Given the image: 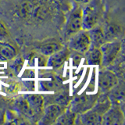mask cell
I'll return each mask as SVG.
<instances>
[{
  "label": "cell",
  "mask_w": 125,
  "mask_h": 125,
  "mask_svg": "<svg viewBox=\"0 0 125 125\" xmlns=\"http://www.w3.org/2000/svg\"><path fill=\"white\" fill-rule=\"evenodd\" d=\"M13 62L10 64V67L13 71L16 73H18L21 71V68L23 67V60L22 57H17V58H13Z\"/></svg>",
  "instance_id": "20"
},
{
  "label": "cell",
  "mask_w": 125,
  "mask_h": 125,
  "mask_svg": "<svg viewBox=\"0 0 125 125\" xmlns=\"http://www.w3.org/2000/svg\"><path fill=\"white\" fill-rule=\"evenodd\" d=\"M124 116L118 105H112L110 108L103 115L102 124L104 125H120L123 124Z\"/></svg>",
  "instance_id": "6"
},
{
  "label": "cell",
  "mask_w": 125,
  "mask_h": 125,
  "mask_svg": "<svg viewBox=\"0 0 125 125\" xmlns=\"http://www.w3.org/2000/svg\"><path fill=\"white\" fill-rule=\"evenodd\" d=\"M82 29V10L76 7L69 13L65 27V37L70 38Z\"/></svg>",
  "instance_id": "2"
},
{
  "label": "cell",
  "mask_w": 125,
  "mask_h": 125,
  "mask_svg": "<svg viewBox=\"0 0 125 125\" xmlns=\"http://www.w3.org/2000/svg\"><path fill=\"white\" fill-rule=\"evenodd\" d=\"M91 46V40L88 31L83 30L71 36L69 42V48L76 52L84 54Z\"/></svg>",
  "instance_id": "3"
},
{
  "label": "cell",
  "mask_w": 125,
  "mask_h": 125,
  "mask_svg": "<svg viewBox=\"0 0 125 125\" xmlns=\"http://www.w3.org/2000/svg\"><path fill=\"white\" fill-rule=\"evenodd\" d=\"M74 1H76V2H84V0H74Z\"/></svg>",
  "instance_id": "23"
},
{
  "label": "cell",
  "mask_w": 125,
  "mask_h": 125,
  "mask_svg": "<svg viewBox=\"0 0 125 125\" xmlns=\"http://www.w3.org/2000/svg\"><path fill=\"white\" fill-rule=\"evenodd\" d=\"M88 34L91 40V46L100 48L106 42L105 32L99 27H94L88 30Z\"/></svg>",
  "instance_id": "11"
},
{
  "label": "cell",
  "mask_w": 125,
  "mask_h": 125,
  "mask_svg": "<svg viewBox=\"0 0 125 125\" xmlns=\"http://www.w3.org/2000/svg\"><path fill=\"white\" fill-rule=\"evenodd\" d=\"M121 49V43L120 41H111L105 42L100 47L103 53V61L102 64L104 66H107L113 63L115 60Z\"/></svg>",
  "instance_id": "4"
},
{
  "label": "cell",
  "mask_w": 125,
  "mask_h": 125,
  "mask_svg": "<svg viewBox=\"0 0 125 125\" xmlns=\"http://www.w3.org/2000/svg\"><path fill=\"white\" fill-rule=\"evenodd\" d=\"M77 114L73 113L70 109H67L62 112L56 120V124H73L76 123Z\"/></svg>",
  "instance_id": "17"
},
{
  "label": "cell",
  "mask_w": 125,
  "mask_h": 125,
  "mask_svg": "<svg viewBox=\"0 0 125 125\" xmlns=\"http://www.w3.org/2000/svg\"><path fill=\"white\" fill-rule=\"evenodd\" d=\"M86 62L89 65H102L103 53L100 48L90 46V48L84 52Z\"/></svg>",
  "instance_id": "13"
},
{
  "label": "cell",
  "mask_w": 125,
  "mask_h": 125,
  "mask_svg": "<svg viewBox=\"0 0 125 125\" xmlns=\"http://www.w3.org/2000/svg\"><path fill=\"white\" fill-rule=\"evenodd\" d=\"M62 49V46L60 43L50 42V43H47V44L43 45L41 47V52L44 56H49Z\"/></svg>",
  "instance_id": "18"
},
{
  "label": "cell",
  "mask_w": 125,
  "mask_h": 125,
  "mask_svg": "<svg viewBox=\"0 0 125 125\" xmlns=\"http://www.w3.org/2000/svg\"><path fill=\"white\" fill-rule=\"evenodd\" d=\"M77 117V120H80V124L85 125H99L102 124L103 121V116L95 113L91 109L84 113H80Z\"/></svg>",
  "instance_id": "10"
},
{
  "label": "cell",
  "mask_w": 125,
  "mask_h": 125,
  "mask_svg": "<svg viewBox=\"0 0 125 125\" xmlns=\"http://www.w3.org/2000/svg\"><path fill=\"white\" fill-rule=\"evenodd\" d=\"M69 56L70 52L68 49H62L59 50L58 52L49 56L47 65L53 69H58L63 65L66 60L68 59Z\"/></svg>",
  "instance_id": "9"
},
{
  "label": "cell",
  "mask_w": 125,
  "mask_h": 125,
  "mask_svg": "<svg viewBox=\"0 0 125 125\" xmlns=\"http://www.w3.org/2000/svg\"><path fill=\"white\" fill-rule=\"evenodd\" d=\"M58 81L52 79L51 81H42L40 87L43 91H52L58 87Z\"/></svg>",
  "instance_id": "19"
},
{
  "label": "cell",
  "mask_w": 125,
  "mask_h": 125,
  "mask_svg": "<svg viewBox=\"0 0 125 125\" xmlns=\"http://www.w3.org/2000/svg\"><path fill=\"white\" fill-rule=\"evenodd\" d=\"M17 52L14 47L0 41V61H8L17 56Z\"/></svg>",
  "instance_id": "16"
},
{
  "label": "cell",
  "mask_w": 125,
  "mask_h": 125,
  "mask_svg": "<svg viewBox=\"0 0 125 125\" xmlns=\"http://www.w3.org/2000/svg\"><path fill=\"white\" fill-rule=\"evenodd\" d=\"M116 74L109 70H103L99 73V88L102 93H105L114 88L117 84Z\"/></svg>",
  "instance_id": "7"
},
{
  "label": "cell",
  "mask_w": 125,
  "mask_h": 125,
  "mask_svg": "<svg viewBox=\"0 0 125 125\" xmlns=\"http://www.w3.org/2000/svg\"><path fill=\"white\" fill-rule=\"evenodd\" d=\"M111 105H112V103L110 99L103 93V95H102L100 97L97 98L95 104L91 108V109L95 113H98V114L103 116L110 108Z\"/></svg>",
  "instance_id": "14"
},
{
  "label": "cell",
  "mask_w": 125,
  "mask_h": 125,
  "mask_svg": "<svg viewBox=\"0 0 125 125\" xmlns=\"http://www.w3.org/2000/svg\"><path fill=\"white\" fill-rule=\"evenodd\" d=\"M13 107L17 113H19L20 114L27 117V118H32L34 116H35L34 113L30 107L28 103L27 102L24 97L19 98L16 100Z\"/></svg>",
  "instance_id": "15"
},
{
  "label": "cell",
  "mask_w": 125,
  "mask_h": 125,
  "mask_svg": "<svg viewBox=\"0 0 125 125\" xmlns=\"http://www.w3.org/2000/svg\"><path fill=\"white\" fill-rule=\"evenodd\" d=\"M64 111L62 105L58 104H52L47 106L44 110V115L38 122L39 124H52L61 113Z\"/></svg>",
  "instance_id": "8"
},
{
  "label": "cell",
  "mask_w": 125,
  "mask_h": 125,
  "mask_svg": "<svg viewBox=\"0 0 125 125\" xmlns=\"http://www.w3.org/2000/svg\"><path fill=\"white\" fill-rule=\"evenodd\" d=\"M25 99L28 103L30 107L33 110L35 115L41 114L44 109V99L40 95L31 94L24 96Z\"/></svg>",
  "instance_id": "12"
},
{
  "label": "cell",
  "mask_w": 125,
  "mask_h": 125,
  "mask_svg": "<svg viewBox=\"0 0 125 125\" xmlns=\"http://www.w3.org/2000/svg\"><path fill=\"white\" fill-rule=\"evenodd\" d=\"M96 99L97 95H82L77 97L72 101L70 109L73 113L80 114L91 109L95 104Z\"/></svg>",
  "instance_id": "5"
},
{
  "label": "cell",
  "mask_w": 125,
  "mask_h": 125,
  "mask_svg": "<svg viewBox=\"0 0 125 125\" xmlns=\"http://www.w3.org/2000/svg\"><path fill=\"white\" fill-rule=\"evenodd\" d=\"M31 4H29L27 2L23 3L21 7L20 8V10L18 12L19 15L22 17H25L27 15H29L31 13V11H32V9H31Z\"/></svg>",
  "instance_id": "21"
},
{
  "label": "cell",
  "mask_w": 125,
  "mask_h": 125,
  "mask_svg": "<svg viewBox=\"0 0 125 125\" xmlns=\"http://www.w3.org/2000/svg\"><path fill=\"white\" fill-rule=\"evenodd\" d=\"M7 36H8L7 29L5 27V26L0 22V41H2L4 38H6Z\"/></svg>",
  "instance_id": "22"
},
{
  "label": "cell",
  "mask_w": 125,
  "mask_h": 125,
  "mask_svg": "<svg viewBox=\"0 0 125 125\" xmlns=\"http://www.w3.org/2000/svg\"><path fill=\"white\" fill-rule=\"evenodd\" d=\"M100 6L96 1L92 2L82 10V28L88 31L94 27L100 17Z\"/></svg>",
  "instance_id": "1"
}]
</instances>
